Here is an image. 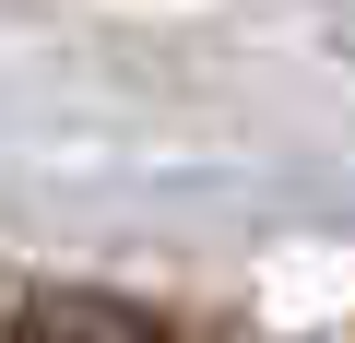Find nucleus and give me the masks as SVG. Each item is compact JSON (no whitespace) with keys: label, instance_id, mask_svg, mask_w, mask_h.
<instances>
[{"label":"nucleus","instance_id":"obj_1","mask_svg":"<svg viewBox=\"0 0 355 343\" xmlns=\"http://www.w3.org/2000/svg\"><path fill=\"white\" fill-rule=\"evenodd\" d=\"M0 343H178V331L130 296H24Z\"/></svg>","mask_w":355,"mask_h":343}]
</instances>
